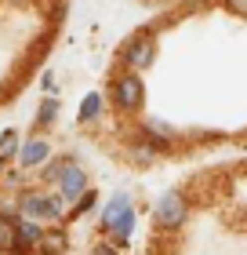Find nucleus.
I'll list each match as a JSON object with an SVG mask.
<instances>
[{
    "label": "nucleus",
    "mask_w": 247,
    "mask_h": 255,
    "mask_svg": "<svg viewBox=\"0 0 247 255\" xmlns=\"http://www.w3.org/2000/svg\"><path fill=\"white\" fill-rule=\"evenodd\" d=\"M226 7L233 15H247V0H226Z\"/></svg>",
    "instance_id": "ddd939ff"
},
{
    "label": "nucleus",
    "mask_w": 247,
    "mask_h": 255,
    "mask_svg": "<svg viewBox=\"0 0 247 255\" xmlns=\"http://www.w3.org/2000/svg\"><path fill=\"white\" fill-rule=\"evenodd\" d=\"M33 245H40V226L33 223V219H22V223H18V248L15 252H26Z\"/></svg>",
    "instance_id": "0eeeda50"
},
{
    "label": "nucleus",
    "mask_w": 247,
    "mask_h": 255,
    "mask_svg": "<svg viewBox=\"0 0 247 255\" xmlns=\"http://www.w3.org/2000/svg\"><path fill=\"white\" fill-rule=\"evenodd\" d=\"M153 55H157V40H149V37H138L127 44V66H135V69H146L153 62Z\"/></svg>",
    "instance_id": "39448f33"
},
{
    "label": "nucleus",
    "mask_w": 247,
    "mask_h": 255,
    "mask_svg": "<svg viewBox=\"0 0 247 255\" xmlns=\"http://www.w3.org/2000/svg\"><path fill=\"white\" fill-rule=\"evenodd\" d=\"M15 149H18L15 131H4V135H0V157H4V153H15Z\"/></svg>",
    "instance_id": "9b49d317"
},
{
    "label": "nucleus",
    "mask_w": 247,
    "mask_h": 255,
    "mask_svg": "<svg viewBox=\"0 0 247 255\" xmlns=\"http://www.w3.org/2000/svg\"><path fill=\"white\" fill-rule=\"evenodd\" d=\"M58 186H62L66 201H80L87 193V171L77 164V160H66L62 171H58Z\"/></svg>",
    "instance_id": "7ed1b4c3"
},
{
    "label": "nucleus",
    "mask_w": 247,
    "mask_h": 255,
    "mask_svg": "<svg viewBox=\"0 0 247 255\" xmlns=\"http://www.w3.org/2000/svg\"><path fill=\"white\" fill-rule=\"evenodd\" d=\"M37 248H44V255H62V248H66V234H62V230L40 234V245H37Z\"/></svg>",
    "instance_id": "6e6552de"
},
{
    "label": "nucleus",
    "mask_w": 247,
    "mask_h": 255,
    "mask_svg": "<svg viewBox=\"0 0 247 255\" xmlns=\"http://www.w3.org/2000/svg\"><path fill=\"white\" fill-rule=\"evenodd\" d=\"M142 95H146V91H142V80H138L135 73H124V77L113 84V99L120 102L124 110H138V106H142Z\"/></svg>",
    "instance_id": "20e7f679"
},
{
    "label": "nucleus",
    "mask_w": 247,
    "mask_h": 255,
    "mask_svg": "<svg viewBox=\"0 0 247 255\" xmlns=\"http://www.w3.org/2000/svg\"><path fill=\"white\" fill-rule=\"evenodd\" d=\"M91 255H116V252H113L109 245H98V248H95V252H91Z\"/></svg>",
    "instance_id": "4468645a"
},
{
    "label": "nucleus",
    "mask_w": 247,
    "mask_h": 255,
    "mask_svg": "<svg viewBox=\"0 0 247 255\" xmlns=\"http://www.w3.org/2000/svg\"><path fill=\"white\" fill-rule=\"evenodd\" d=\"M182 219H185V197L178 190H167L157 201V223L164 230H174V226H182Z\"/></svg>",
    "instance_id": "f03ea898"
},
{
    "label": "nucleus",
    "mask_w": 247,
    "mask_h": 255,
    "mask_svg": "<svg viewBox=\"0 0 247 255\" xmlns=\"http://www.w3.org/2000/svg\"><path fill=\"white\" fill-rule=\"evenodd\" d=\"M18 160H22V168H37V164H44V160H48V142H40V138L26 142V146H22V153H18Z\"/></svg>",
    "instance_id": "423d86ee"
},
{
    "label": "nucleus",
    "mask_w": 247,
    "mask_h": 255,
    "mask_svg": "<svg viewBox=\"0 0 247 255\" xmlns=\"http://www.w3.org/2000/svg\"><path fill=\"white\" fill-rule=\"evenodd\" d=\"M7 248H18V223L0 219V252H7Z\"/></svg>",
    "instance_id": "1a4fd4ad"
},
{
    "label": "nucleus",
    "mask_w": 247,
    "mask_h": 255,
    "mask_svg": "<svg viewBox=\"0 0 247 255\" xmlns=\"http://www.w3.org/2000/svg\"><path fill=\"white\" fill-rule=\"evenodd\" d=\"M102 226L116 237V245H124V241L131 237V230H135V208H131V201H127L124 193H116L113 201L105 204V212H102Z\"/></svg>",
    "instance_id": "f257e3e1"
},
{
    "label": "nucleus",
    "mask_w": 247,
    "mask_h": 255,
    "mask_svg": "<svg viewBox=\"0 0 247 255\" xmlns=\"http://www.w3.org/2000/svg\"><path fill=\"white\" fill-rule=\"evenodd\" d=\"M55 113H58L55 99H44V106H40V124H51V121H55Z\"/></svg>",
    "instance_id": "f8f14e48"
},
{
    "label": "nucleus",
    "mask_w": 247,
    "mask_h": 255,
    "mask_svg": "<svg viewBox=\"0 0 247 255\" xmlns=\"http://www.w3.org/2000/svg\"><path fill=\"white\" fill-rule=\"evenodd\" d=\"M102 113V95L98 91H91V95H84V106H80V121H95Z\"/></svg>",
    "instance_id": "9d476101"
},
{
    "label": "nucleus",
    "mask_w": 247,
    "mask_h": 255,
    "mask_svg": "<svg viewBox=\"0 0 247 255\" xmlns=\"http://www.w3.org/2000/svg\"><path fill=\"white\" fill-rule=\"evenodd\" d=\"M0 160H4V157H0Z\"/></svg>",
    "instance_id": "2eb2a0df"
}]
</instances>
